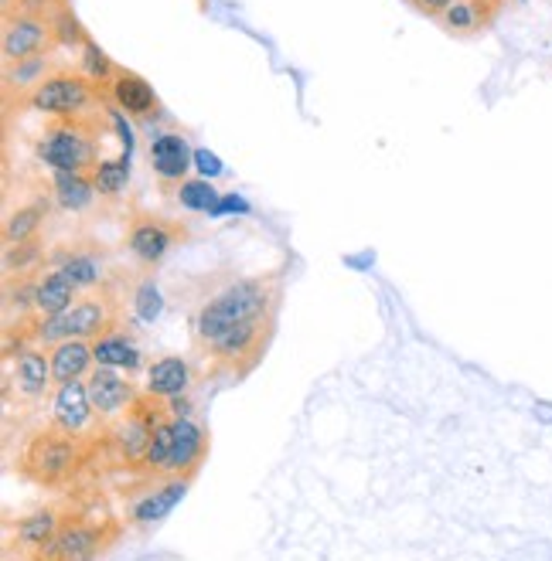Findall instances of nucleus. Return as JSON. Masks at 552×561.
<instances>
[{
    "instance_id": "1",
    "label": "nucleus",
    "mask_w": 552,
    "mask_h": 561,
    "mask_svg": "<svg viewBox=\"0 0 552 561\" xmlns=\"http://www.w3.org/2000/svg\"><path fill=\"white\" fill-rule=\"evenodd\" d=\"M287 266L259 276H211L191 306V347L208 378L242 381L256 371L276 334Z\"/></svg>"
},
{
    "instance_id": "2",
    "label": "nucleus",
    "mask_w": 552,
    "mask_h": 561,
    "mask_svg": "<svg viewBox=\"0 0 552 561\" xmlns=\"http://www.w3.org/2000/svg\"><path fill=\"white\" fill-rule=\"evenodd\" d=\"M89 453H92V436H72L48 422L24 439L18 473L45 490H58L86 470Z\"/></svg>"
},
{
    "instance_id": "3",
    "label": "nucleus",
    "mask_w": 552,
    "mask_h": 561,
    "mask_svg": "<svg viewBox=\"0 0 552 561\" xmlns=\"http://www.w3.org/2000/svg\"><path fill=\"white\" fill-rule=\"evenodd\" d=\"M120 327V300L113 286H99L79 296L69 310L55 313V317H41L35 330V344L55 347L65 340H99L103 334Z\"/></svg>"
},
{
    "instance_id": "4",
    "label": "nucleus",
    "mask_w": 552,
    "mask_h": 561,
    "mask_svg": "<svg viewBox=\"0 0 552 561\" xmlns=\"http://www.w3.org/2000/svg\"><path fill=\"white\" fill-rule=\"evenodd\" d=\"M120 541V524L109 517H89L72 514L58 531L52 548L41 555V561H99Z\"/></svg>"
},
{
    "instance_id": "5",
    "label": "nucleus",
    "mask_w": 552,
    "mask_h": 561,
    "mask_svg": "<svg viewBox=\"0 0 552 561\" xmlns=\"http://www.w3.org/2000/svg\"><path fill=\"white\" fill-rule=\"evenodd\" d=\"M181 242H188V225L160 218L151 211H137L126 225V249L140 272H154Z\"/></svg>"
},
{
    "instance_id": "6",
    "label": "nucleus",
    "mask_w": 552,
    "mask_h": 561,
    "mask_svg": "<svg viewBox=\"0 0 552 561\" xmlns=\"http://www.w3.org/2000/svg\"><path fill=\"white\" fill-rule=\"evenodd\" d=\"M171 429H174V453L164 480H185V483H191L198 476V470H202V463L208 459V432L191 415H174Z\"/></svg>"
},
{
    "instance_id": "7",
    "label": "nucleus",
    "mask_w": 552,
    "mask_h": 561,
    "mask_svg": "<svg viewBox=\"0 0 552 561\" xmlns=\"http://www.w3.org/2000/svg\"><path fill=\"white\" fill-rule=\"evenodd\" d=\"M38 157L55 170H69V174H82L92 167V140L72 126H58L41 140Z\"/></svg>"
},
{
    "instance_id": "8",
    "label": "nucleus",
    "mask_w": 552,
    "mask_h": 561,
    "mask_svg": "<svg viewBox=\"0 0 552 561\" xmlns=\"http://www.w3.org/2000/svg\"><path fill=\"white\" fill-rule=\"evenodd\" d=\"M45 269L62 272L75 289H99V283H103V249H96V245H62L45 259Z\"/></svg>"
},
{
    "instance_id": "9",
    "label": "nucleus",
    "mask_w": 552,
    "mask_h": 561,
    "mask_svg": "<svg viewBox=\"0 0 552 561\" xmlns=\"http://www.w3.org/2000/svg\"><path fill=\"white\" fill-rule=\"evenodd\" d=\"M96 408L89 398L86 381H69V385H58L52 395V425L72 436H89L92 432V419Z\"/></svg>"
},
{
    "instance_id": "10",
    "label": "nucleus",
    "mask_w": 552,
    "mask_h": 561,
    "mask_svg": "<svg viewBox=\"0 0 552 561\" xmlns=\"http://www.w3.org/2000/svg\"><path fill=\"white\" fill-rule=\"evenodd\" d=\"M89 385V398H92V408L99 419H113L120 412H130V405L137 402V388L130 378H123L116 368H92V374L86 378Z\"/></svg>"
},
{
    "instance_id": "11",
    "label": "nucleus",
    "mask_w": 552,
    "mask_h": 561,
    "mask_svg": "<svg viewBox=\"0 0 552 561\" xmlns=\"http://www.w3.org/2000/svg\"><path fill=\"white\" fill-rule=\"evenodd\" d=\"M14 385L18 398L24 402H35L41 398L48 385H52V357L38 347H24L18 351L14 364H7V388Z\"/></svg>"
},
{
    "instance_id": "12",
    "label": "nucleus",
    "mask_w": 552,
    "mask_h": 561,
    "mask_svg": "<svg viewBox=\"0 0 552 561\" xmlns=\"http://www.w3.org/2000/svg\"><path fill=\"white\" fill-rule=\"evenodd\" d=\"M188 490V483L185 480H154V487H147V490L140 493L137 500L130 504L126 510V521L137 527H147V524H157V521H164L174 507H177V500L185 497Z\"/></svg>"
},
{
    "instance_id": "13",
    "label": "nucleus",
    "mask_w": 552,
    "mask_h": 561,
    "mask_svg": "<svg viewBox=\"0 0 552 561\" xmlns=\"http://www.w3.org/2000/svg\"><path fill=\"white\" fill-rule=\"evenodd\" d=\"M89 102V82L79 75H55L41 82L31 96V106L41 113H75Z\"/></svg>"
},
{
    "instance_id": "14",
    "label": "nucleus",
    "mask_w": 552,
    "mask_h": 561,
    "mask_svg": "<svg viewBox=\"0 0 552 561\" xmlns=\"http://www.w3.org/2000/svg\"><path fill=\"white\" fill-rule=\"evenodd\" d=\"M62 524H65V517L55 507H38L31 514H24V517H18V524H14L18 548L28 551V555H35V558H41L52 548L55 538H58Z\"/></svg>"
},
{
    "instance_id": "15",
    "label": "nucleus",
    "mask_w": 552,
    "mask_h": 561,
    "mask_svg": "<svg viewBox=\"0 0 552 561\" xmlns=\"http://www.w3.org/2000/svg\"><path fill=\"white\" fill-rule=\"evenodd\" d=\"M191 378H194V374H191L188 357L164 354L147 368V391H151L154 398L171 402V398H181V395L191 388Z\"/></svg>"
},
{
    "instance_id": "16",
    "label": "nucleus",
    "mask_w": 552,
    "mask_h": 561,
    "mask_svg": "<svg viewBox=\"0 0 552 561\" xmlns=\"http://www.w3.org/2000/svg\"><path fill=\"white\" fill-rule=\"evenodd\" d=\"M52 381L55 385H69V381H82L92 374V344L89 340H65L52 347Z\"/></svg>"
},
{
    "instance_id": "17",
    "label": "nucleus",
    "mask_w": 552,
    "mask_h": 561,
    "mask_svg": "<svg viewBox=\"0 0 552 561\" xmlns=\"http://www.w3.org/2000/svg\"><path fill=\"white\" fill-rule=\"evenodd\" d=\"M151 164H154V174L164 181V184L181 181V177L188 174V164H191L188 140L177 133L157 136L154 143H151Z\"/></svg>"
},
{
    "instance_id": "18",
    "label": "nucleus",
    "mask_w": 552,
    "mask_h": 561,
    "mask_svg": "<svg viewBox=\"0 0 552 561\" xmlns=\"http://www.w3.org/2000/svg\"><path fill=\"white\" fill-rule=\"evenodd\" d=\"M92 357L99 368H116V371H140L143 368V354L134 340L123 334L120 327L92 340Z\"/></svg>"
},
{
    "instance_id": "19",
    "label": "nucleus",
    "mask_w": 552,
    "mask_h": 561,
    "mask_svg": "<svg viewBox=\"0 0 552 561\" xmlns=\"http://www.w3.org/2000/svg\"><path fill=\"white\" fill-rule=\"evenodd\" d=\"M75 293H79V289L72 286L62 272L45 269V266H41L38 283H35V310L41 313V317H55V313L69 310V306L79 300Z\"/></svg>"
},
{
    "instance_id": "20",
    "label": "nucleus",
    "mask_w": 552,
    "mask_h": 561,
    "mask_svg": "<svg viewBox=\"0 0 552 561\" xmlns=\"http://www.w3.org/2000/svg\"><path fill=\"white\" fill-rule=\"evenodd\" d=\"M151 436H154V429L143 425L140 419H134V415L126 412L123 425L109 436V446H113L116 456L126 463V470H140V463L147 456V446H151Z\"/></svg>"
},
{
    "instance_id": "21",
    "label": "nucleus",
    "mask_w": 552,
    "mask_h": 561,
    "mask_svg": "<svg viewBox=\"0 0 552 561\" xmlns=\"http://www.w3.org/2000/svg\"><path fill=\"white\" fill-rule=\"evenodd\" d=\"M45 45V28L38 24V21H28V17H21V21H7V28H4V55L7 58H31L38 55Z\"/></svg>"
},
{
    "instance_id": "22",
    "label": "nucleus",
    "mask_w": 552,
    "mask_h": 561,
    "mask_svg": "<svg viewBox=\"0 0 552 561\" xmlns=\"http://www.w3.org/2000/svg\"><path fill=\"white\" fill-rule=\"evenodd\" d=\"M48 218V198H35L31 204L18 208L14 215L4 218V245H14V242H28L41 232V225Z\"/></svg>"
},
{
    "instance_id": "23",
    "label": "nucleus",
    "mask_w": 552,
    "mask_h": 561,
    "mask_svg": "<svg viewBox=\"0 0 552 561\" xmlns=\"http://www.w3.org/2000/svg\"><path fill=\"white\" fill-rule=\"evenodd\" d=\"M113 99L120 102V109H126L130 116H147L157 106L154 89L143 82L140 75H134V72L116 75V82H113Z\"/></svg>"
},
{
    "instance_id": "24",
    "label": "nucleus",
    "mask_w": 552,
    "mask_h": 561,
    "mask_svg": "<svg viewBox=\"0 0 552 561\" xmlns=\"http://www.w3.org/2000/svg\"><path fill=\"white\" fill-rule=\"evenodd\" d=\"M92 177L82 174H69V170H55V201L62 204L65 211H86L92 204Z\"/></svg>"
},
{
    "instance_id": "25",
    "label": "nucleus",
    "mask_w": 552,
    "mask_h": 561,
    "mask_svg": "<svg viewBox=\"0 0 552 561\" xmlns=\"http://www.w3.org/2000/svg\"><path fill=\"white\" fill-rule=\"evenodd\" d=\"M45 245L41 238H28V242H14V245H4V276H28L45 266Z\"/></svg>"
},
{
    "instance_id": "26",
    "label": "nucleus",
    "mask_w": 552,
    "mask_h": 561,
    "mask_svg": "<svg viewBox=\"0 0 552 561\" xmlns=\"http://www.w3.org/2000/svg\"><path fill=\"white\" fill-rule=\"evenodd\" d=\"M171 453H174V429H171V419H168L164 425L154 429L151 446H147V456H143L137 473H151V476H157V480H164V476H168V466H171Z\"/></svg>"
},
{
    "instance_id": "27",
    "label": "nucleus",
    "mask_w": 552,
    "mask_h": 561,
    "mask_svg": "<svg viewBox=\"0 0 552 561\" xmlns=\"http://www.w3.org/2000/svg\"><path fill=\"white\" fill-rule=\"evenodd\" d=\"M130 181V153H123L120 160H99L92 167V184L99 194H120Z\"/></svg>"
},
{
    "instance_id": "28",
    "label": "nucleus",
    "mask_w": 552,
    "mask_h": 561,
    "mask_svg": "<svg viewBox=\"0 0 552 561\" xmlns=\"http://www.w3.org/2000/svg\"><path fill=\"white\" fill-rule=\"evenodd\" d=\"M130 303H134L140 320H157V317H160L164 303H160V293H157V283L151 272H140L137 286L130 293Z\"/></svg>"
},
{
    "instance_id": "29",
    "label": "nucleus",
    "mask_w": 552,
    "mask_h": 561,
    "mask_svg": "<svg viewBox=\"0 0 552 561\" xmlns=\"http://www.w3.org/2000/svg\"><path fill=\"white\" fill-rule=\"evenodd\" d=\"M177 201L185 204V208H191V211H208L211 215L219 194H215V187L208 184V181H185V184L177 187Z\"/></svg>"
},
{
    "instance_id": "30",
    "label": "nucleus",
    "mask_w": 552,
    "mask_h": 561,
    "mask_svg": "<svg viewBox=\"0 0 552 561\" xmlns=\"http://www.w3.org/2000/svg\"><path fill=\"white\" fill-rule=\"evenodd\" d=\"M55 38L58 41H65V45H86V34H82V28H79V21L72 17V11H55Z\"/></svg>"
},
{
    "instance_id": "31",
    "label": "nucleus",
    "mask_w": 552,
    "mask_h": 561,
    "mask_svg": "<svg viewBox=\"0 0 552 561\" xmlns=\"http://www.w3.org/2000/svg\"><path fill=\"white\" fill-rule=\"evenodd\" d=\"M474 21H478V14H474V4H450L447 7V28H453V31H467V28H474Z\"/></svg>"
},
{
    "instance_id": "32",
    "label": "nucleus",
    "mask_w": 552,
    "mask_h": 561,
    "mask_svg": "<svg viewBox=\"0 0 552 561\" xmlns=\"http://www.w3.org/2000/svg\"><path fill=\"white\" fill-rule=\"evenodd\" d=\"M86 72L92 79H106L109 75V58L92 41H86Z\"/></svg>"
},
{
    "instance_id": "33",
    "label": "nucleus",
    "mask_w": 552,
    "mask_h": 561,
    "mask_svg": "<svg viewBox=\"0 0 552 561\" xmlns=\"http://www.w3.org/2000/svg\"><path fill=\"white\" fill-rule=\"evenodd\" d=\"M45 72V58H38V55H31V58H24L14 72H11V82H18V85H24V82H31L35 75H41Z\"/></svg>"
},
{
    "instance_id": "34",
    "label": "nucleus",
    "mask_w": 552,
    "mask_h": 561,
    "mask_svg": "<svg viewBox=\"0 0 552 561\" xmlns=\"http://www.w3.org/2000/svg\"><path fill=\"white\" fill-rule=\"evenodd\" d=\"M194 164H198V170H202V174H208V177H219V174H222V160H219V157H215V153L211 150H198L194 153Z\"/></svg>"
},
{
    "instance_id": "35",
    "label": "nucleus",
    "mask_w": 552,
    "mask_h": 561,
    "mask_svg": "<svg viewBox=\"0 0 552 561\" xmlns=\"http://www.w3.org/2000/svg\"><path fill=\"white\" fill-rule=\"evenodd\" d=\"M225 211H249V201H246V198H239V194H225V198H219V201H215L211 215H225Z\"/></svg>"
},
{
    "instance_id": "36",
    "label": "nucleus",
    "mask_w": 552,
    "mask_h": 561,
    "mask_svg": "<svg viewBox=\"0 0 552 561\" xmlns=\"http://www.w3.org/2000/svg\"><path fill=\"white\" fill-rule=\"evenodd\" d=\"M423 7V14H436V11H447L450 0H416Z\"/></svg>"
}]
</instances>
